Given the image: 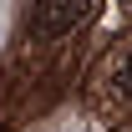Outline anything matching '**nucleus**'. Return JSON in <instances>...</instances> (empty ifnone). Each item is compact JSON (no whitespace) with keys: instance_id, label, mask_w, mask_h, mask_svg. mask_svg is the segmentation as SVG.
<instances>
[{"instance_id":"f257e3e1","label":"nucleus","mask_w":132,"mask_h":132,"mask_svg":"<svg viewBox=\"0 0 132 132\" xmlns=\"http://www.w3.org/2000/svg\"><path fill=\"white\" fill-rule=\"evenodd\" d=\"M86 15H92V5H41L31 15V26H36V36H61L71 26H81Z\"/></svg>"},{"instance_id":"f03ea898","label":"nucleus","mask_w":132,"mask_h":132,"mask_svg":"<svg viewBox=\"0 0 132 132\" xmlns=\"http://www.w3.org/2000/svg\"><path fill=\"white\" fill-rule=\"evenodd\" d=\"M117 92H122V97H132V56L117 66Z\"/></svg>"}]
</instances>
